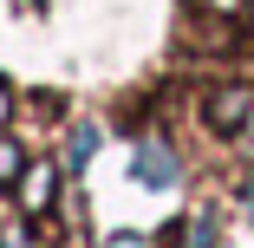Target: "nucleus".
<instances>
[{"mask_svg": "<svg viewBox=\"0 0 254 248\" xmlns=\"http://www.w3.org/2000/svg\"><path fill=\"white\" fill-rule=\"evenodd\" d=\"M248 151H254V124H248Z\"/></svg>", "mask_w": 254, "mask_h": 248, "instance_id": "nucleus-11", "label": "nucleus"}, {"mask_svg": "<svg viewBox=\"0 0 254 248\" xmlns=\"http://www.w3.org/2000/svg\"><path fill=\"white\" fill-rule=\"evenodd\" d=\"M209 7H215V13H241V0H209Z\"/></svg>", "mask_w": 254, "mask_h": 248, "instance_id": "nucleus-8", "label": "nucleus"}, {"mask_svg": "<svg viewBox=\"0 0 254 248\" xmlns=\"http://www.w3.org/2000/svg\"><path fill=\"white\" fill-rule=\"evenodd\" d=\"M91 151H98V131H91V124H78V131H72V144H65V170H85V164H91Z\"/></svg>", "mask_w": 254, "mask_h": 248, "instance_id": "nucleus-4", "label": "nucleus"}, {"mask_svg": "<svg viewBox=\"0 0 254 248\" xmlns=\"http://www.w3.org/2000/svg\"><path fill=\"white\" fill-rule=\"evenodd\" d=\"M209 124H215V131H241V124H254V91H248V85L215 91V98H209Z\"/></svg>", "mask_w": 254, "mask_h": 248, "instance_id": "nucleus-2", "label": "nucleus"}, {"mask_svg": "<svg viewBox=\"0 0 254 248\" xmlns=\"http://www.w3.org/2000/svg\"><path fill=\"white\" fill-rule=\"evenodd\" d=\"M7 248H33V242H26V235H7Z\"/></svg>", "mask_w": 254, "mask_h": 248, "instance_id": "nucleus-9", "label": "nucleus"}, {"mask_svg": "<svg viewBox=\"0 0 254 248\" xmlns=\"http://www.w3.org/2000/svg\"><path fill=\"white\" fill-rule=\"evenodd\" d=\"M13 189H20V209H26V216H46L53 196H59V170H53V164H26Z\"/></svg>", "mask_w": 254, "mask_h": 248, "instance_id": "nucleus-1", "label": "nucleus"}, {"mask_svg": "<svg viewBox=\"0 0 254 248\" xmlns=\"http://www.w3.org/2000/svg\"><path fill=\"white\" fill-rule=\"evenodd\" d=\"M248 216H254V183H248Z\"/></svg>", "mask_w": 254, "mask_h": 248, "instance_id": "nucleus-10", "label": "nucleus"}, {"mask_svg": "<svg viewBox=\"0 0 254 248\" xmlns=\"http://www.w3.org/2000/svg\"><path fill=\"white\" fill-rule=\"evenodd\" d=\"M0 248H7V242H0Z\"/></svg>", "mask_w": 254, "mask_h": 248, "instance_id": "nucleus-12", "label": "nucleus"}, {"mask_svg": "<svg viewBox=\"0 0 254 248\" xmlns=\"http://www.w3.org/2000/svg\"><path fill=\"white\" fill-rule=\"evenodd\" d=\"M105 248H150V242H143V235H111Z\"/></svg>", "mask_w": 254, "mask_h": 248, "instance_id": "nucleus-6", "label": "nucleus"}, {"mask_svg": "<svg viewBox=\"0 0 254 248\" xmlns=\"http://www.w3.org/2000/svg\"><path fill=\"white\" fill-rule=\"evenodd\" d=\"M20 170H26L20 144H7V137H0V183H20Z\"/></svg>", "mask_w": 254, "mask_h": 248, "instance_id": "nucleus-5", "label": "nucleus"}, {"mask_svg": "<svg viewBox=\"0 0 254 248\" xmlns=\"http://www.w3.org/2000/svg\"><path fill=\"white\" fill-rule=\"evenodd\" d=\"M7 118H13V91L0 85V124H7Z\"/></svg>", "mask_w": 254, "mask_h": 248, "instance_id": "nucleus-7", "label": "nucleus"}, {"mask_svg": "<svg viewBox=\"0 0 254 248\" xmlns=\"http://www.w3.org/2000/svg\"><path fill=\"white\" fill-rule=\"evenodd\" d=\"M137 176H143L150 189H170V183H176V157H170V144L150 137L143 151H137Z\"/></svg>", "mask_w": 254, "mask_h": 248, "instance_id": "nucleus-3", "label": "nucleus"}]
</instances>
